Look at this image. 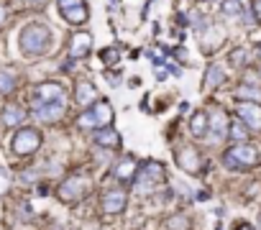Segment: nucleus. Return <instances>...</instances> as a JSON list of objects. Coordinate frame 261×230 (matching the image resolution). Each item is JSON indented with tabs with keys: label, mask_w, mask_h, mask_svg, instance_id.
<instances>
[{
	"label": "nucleus",
	"mask_w": 261,
	"mask_h": 230,
	"mask_svg": "<svg viewBox=\"0 0 261 230\" xmlns=\"http://www.w3.org/2000/svg\"><path fill=\"white\" fill-rule=\"evenodd\" d=\"M236 230H253V227H251L248 222H238V225H236Z\"/></svg>",
	"instance_id": "obj_31"
},
{
	"label": "nucleus",
	"mask_w": 261,
	"mask_h": 230,
	"mask_svg": "<svg viewBox=\"0 0 261 230\" xmlns=\"http://www.w3.org/2000/svg\"><path fill=\"white\" fill-rule=\"evenodd\" d=\"M36 102H67V92L59 82H41L34 92Z\"/></svg>",
	"instance_id": "obj_14"
},
{
	"label": "nucleus",
	"mask_w": 261,
	"mask_h": 230,
	"mask_svg": "<svg viewBox=\"0 0 261 230\" xmlns=\"http://www.w3.org/2000/svg\"><path fill=\"white\" fill-rule=\"evenodd\" d=\"M207 118H210V138L213 141H223L230 133V121H228V112L220 107L207 110Z\"/></svg>",
	"instance_id": "obj_10"
},
{
	"label": "nucleus",
	"mask_w": 261,
	"mask_h": 230,
	"mask_svg": "<svg viewBox=\"0 0 261 230\" xmlns=\"http://www.w3.org/2000/svg\"><path fill=\"white\" fill-rule=\"evenodd\" d=\"M34 118L41 121V123H57L64 118V110H67V102H36L34 100Z\"/></svg>",
	"instance_id": "obj_9"
},
{
	"label": "nucleus",
	"mask_w": 261,
	"mask_h": 230,
	"mask_svg": "<svg viewBox=\"0 0 261 230\" xmlns=\"http://www.w3.org/2000/svg\"><path fill=\"white\" fill-rule=\"evenodd\" d=\"M207 197H210V194H207V192H205V189H202V192H200V194H197V199H200V202H205V199H207Z\"/></svg>",
	"instance_id": "obj_33"
},
{
	"label": "nucleus",
	"mask_w": 261,
	"mask_h": 230,
	"mask_svg": "<svg viewBox=\"0 0 261 230\" xmlns=\"http://www.w3.org/2000/svg\"><path fill=\"white\" fill-rule=\"evenodd\" d=\"M223 82H225L223 67H220V64L207 67V72H205V77H202V87H205V90H215V87H220Z\"/></svg>",
	"instance_id": "obj_20"
},
{
	"label": "nucleus",
	"mask_w": 261,
	"mask_h": 230,
	"mask_svg": "<svg viewBox=\"0 0 261 230\" xmlns=\"http://www.w3.org/2000/svg\"><path fill=\"white\" fill-rule=\"evenodd\" d=\"M156 79H167V72L164 69H156Z\"/></svg>",
	"instance_id": "obj_32"
},
{
	"label": "nucleus",
	"mask_w": 261,
	"mask_h": 230,
	"mask_svg": "<svg viewBox=\"0 0 261 230\" xmlns=\"http://www.w3.org/2000/svg\"><path fill=\"white\" fill-rule=\"evenodd\" d=\"M100 59H102V64H105V67H113V62H115V59H120V49L110 46V49H105V51L100 54Z\"/></svg>",
	"instance_id": "obj_26"
},
{
	"label": "nucleus",
	"mask_w": 261,
	"mask_h": 230,
	"mask_svg": "<svg viewBox=\"0 0 261 230\" xmlns=\"http://www.w3.org/2000/svg\"><path fill=\"white\" fill-rule=\"evenodd\" d=\"M0 121H3V126H8V128L21 126L26 121V110L18 107V105H6L3 107V115H0Z\"/></svg>",
	"instance_id": "obj_18"
},
{
	"label": "nucleus",
	"mask_w": 261,
	"mask_h": 230,
	"mask_svg": "<svg viewBox=\"0 0 261 230\" xmlns=\"http://www.w3.org/2000/svg\"><path fill=\"white\" fill-rule=\"evenodd\" d=\"M258 56H261V44H258Z\"/></svg>",
	"instance_id": "obj_35"
},
{
	"label": "nucleus",
	"mask_w": 261,
	"mask_h": 230,
	"mask_svg": "<svg viewBox=\"0 0 261 230\" xmlns=\"http://www.w3.org/2000/svg\"><path fill=\"white\" fill-rule=\"evenodd\" d=\"M207 131H210V118H207V112H205V110L195 112L192 121H190V133H192L195 138H205Z\"/></svg>",
	"instance_id": "obj_19"
},
{
	"label": "nucleus",
	"mask_w": 261,
	"mask_h": 230,
	"mask_svg": "<svg viewBox=\"0 0 261 230\" xmlns=\"http://www.w3.org/2000/svg\"><path fill=\"white\" fill-rule=\"evenodd\" d=\"M167 69H172V74H174V77H179V74H182V69H179L174 62H167Z\"/></svg>",
	"instance_id": "obj_30"
},
{
	"label": "nucleus",
	"mask_w": 261,
	"mask_h": 230,
	"mask_svg": "<svg viewBox=\"0 0 261 230\" xmlns=\"http://www.w3.org/2000/svg\"><path fill=\"white\" fill-rule=\"evenodd\" d=\"M18 87V77L11 69H0V95H11Z\"/></svg>",
	"instance_id": "obj_22"
},
{
	"label": "nucleus",
	"mask_w": 261,
	"mask_h": 230,
	"mask_svg": "<svg viewBox=\"0 0 261 230\" xmlns=\"http://www.w3.org/2000/svg\"><path fill=\"white\" fill-rule=\"evenodd\" d=\"M51 41L54 36L46 23H29L18 36V46L26 56H44L51 49Z\"/></svg>",
	"instance_id": "obj_1"
},
{
	"label": "nucleus",
	"mask_w": 261,
	"mask_h": 230,
	"mask_svg": "<svg viewBox=\"0 0 261 230\" xmlns=\"http://www.w3.org/2000/svg\"><path fill=\"white\" fill-rule=\"evenodd\" d=\"M41 149V131L36 128H21L16 131L13 141H11V151L16 156H31Z\"/></svg>",
	"instance_id": "obj_5"
},
{
	"label": "nucleus",
	"mask_w": 261,
	"mask_h": 230,
	"mask_svg": "<svg viewBox=\"0 0 261 230\" xmlns=\"http://www.w3.org/2000/svg\"><path fill=\"white\" fill-rule=\"evenodd\" d=\"M248 62V51L246 49H233L230 51V64H246Z\"/></svg>",
	"instance_id": "obj_27"
},
{
	"label": "nucleus",
	"mask_w": 261,
	"mask_h": 230,
	"mask_svg": "<svg viewBox=\"0 0 261 230\" xmlns=\"http://www.w3.org/2000/svg\"><path fill=\"white\" fill-rule=\"evenodd\" d=\"M3 21H6V8L0 6V26H3Z\"/></svg>",
	"instance_id": "obj_34"
},
{
	"label": "nucleus",
	"mask_w": 261,
	"mask_h": 230,
	"mask_svg": "<svg viewBox=\"0 0 261 230\" xmlns=\"http://www.w3.org/2000/svg\"><path fill=\"white\" fill-rule=\"evenodd\" d=\"M136 171H139V161L130 156V154H123L120 161L113 166V179L120 182V184H128V182H134Z\"/></svg>",
	"instance_id": "obj_13"
},
{
	"label": "nucleus",
	"mask_w": 261,
	"mask_h": 230,
	"mask_svg": "<svg viewBox=\"0 0 261 230\" xmlns=\"http://www.w3.org/2000/svg\"><path fill=\"white\" fill-rule=\"evenodd\" d=\"M253 16H256V21H261V0H253Z\"/></svg>",
	"instance_id": "obj_29"
},
{
	"label": "nucleus",
	"mask_w": 261,
	"mask_h": 230,
	"mask_svg": "<svg viewBox=\"0 0 261 230\" xmlns=\"http://www.w3.org/2000/svg\"><path fill=\"white\" fill-rule=\"evenodd\" d=\"M57 6H59L62 18L67 23H72V26H82L90 18V11H87L85 0H57Z\"/></svg>",
	"instance_id": "obj_7"
},
{
	"label": "nucleus",
	"mask_w": 261,
	"mask_h": 230,
	"mask_svg": "<svg viewBox=\"0 0 261 230\" xmlns=\"http://www.w3.org/2000/svg\"><path fill=\"white\" fill-rule=\"evenodd\" d=\"M174 156H177V164H179L182 171H187V174H192V177L205 174V171H202L205 164H202V156H200L197 149H192V146H179Z\"/></svg>",
	"instance_id": "obj_8"
},
{
	"label": "nucleus",
	"mask_w": 261,
	"mask_h": 230,
	"mask_svg": "<svg viewBox=\"0 0 261 230\" xmlns=\"http://www.w3.org/2000/svg\"><path fill=\"white\" fill-rule=\"evenodd\" d=\"M110 123H113V107H110L108 100H97L92 107H87V110L80 115V121H77L80 128H92V131L108 128Z\"/></svg>",
	"instance_id": "obj_4"
},
{
	"label": "nucleus",
	"mask_w": 261,
	"mask_h": 230,
	"mask_svg": "<svg viewBox=\"0 0 261 230\" xmlns=\"http://www.w3.org/2000/svg\"><path fill=\"white\" fill-rule=\"evenodd\" d=\"M74 100L80 102V107H92L95 102H97V90H95V84L92 82H87V79H82V82H77V92H74Z\"/></svg>",
	"instance_id": "obj_16"
},
{
	"label": "nucleus",
	"mask_w": 261,
	"mask_h": 230,
	"mask_svg": "<svg viewBox=\"0 0 261 230\" xmlns=\"http://www.w3.org/2000/svg\"><path fill=\"white\" fill-rule=\"evenodd\" d=\"M167 179V171H164V164L162 161H154V159H146L139 164V171L134 177V192L136 194H151L162 182Z\"/></svg>",
	"instance_id": "obj_2"
},
{
	"label": "nucleus",
	"mask_w": 261,
	"mask_h": 230,
	"mask_svg": "<svg viewBox=\"0 0 261 230\" xmlns=\"http://www.w3.org/2000/svg\"><path fill=\"white\" fill-rule=\"evenodd\" d=\"M220 11H223V16L236 18V16H241V13H243V3H241V0H223Z\"/></svg>",
	"instance_id": "obj_23"
},
{
	"label": "nucleus",
	"mask_w": 261,
	"mask_h": 230,
	"mask_svg": "<svg viewBox=\"0 0 261 230\" xmlns=\"http://www.w3.org/2000/svg\"><path fill=\"white\" fill-rule=\"evenodd\" d=\"M100 205H102V212H108V215H120V212L125 210V205H128V192H125L123 187L108 189V192L102 194Z\"/></svg>",
	"instance_id": "obj_11"
},
{
	"label": "nucleus",
	"mask_w": 261,
	"mask_h": 230,
	"mask_svg": "<svg viewBox=\"0 0 261 230\" xmlns=\"http://www.w3.org/2000/svg\"><path fill=\"white\" fill-rule=\"evenodd\" d=\"M228 138L233 141V143H246L248 141V126L238 118V121H233L230 123V133H228Z\"/></svg>",
	"instance_id": "obj_21"
},
{
	"label": "nucleus",
	"mask_w": 261,
	"mask_h": 230,
	"mask_svg": "<svg viewBox=\"0 0 261 230\" xmlns=\"http://www.w3.org/2000/svg\"><path fill=\"white\" fill-rule=\"evenodd\" d=\"M238 118L248 126V131L261 133V105H258V102L243 100V102L238 105Z\"/></svg>",
	"instance_id": "obj_12"
},
{
	"label": "nucleus",
	"mask_w": 261,
	"mask_h": 230,
	"mask_svg": "<svg viewBox=\"0 0 261 230\" xmlns=\"http://www.w3.org/2000/svg\"><path fill=\"white\" fill-rule=\"evenodd\" d=\"M90 49H92V34H87V31H77L74 36H72V41H69V59H85L87 54H90Z\"/></svg>",
	"instance_id": "obj_15"
},
{
	"label": "nucleus",
	"mask_w": 261,
	"mask_h": 230,
	"mask_svg": "<svg viewBox=\"0 0 261 230\" xmlns=\"http://www.w3.org/2000/svg\"><path fill=\"white\" fill-rule=\"evenodd\" d=\"M238 97H243V100H251V102H258V100H261V90H258L256 84H241V90H238Z\"/></svg>",
	"instance_id": "obj_24"
},
{
	"label": "nucleus",
	"mask_w": 261,
	"mask_h": 230,
	"mask_svg": "<svg viewBox=\"0 0 261 230\" xmlns=\"http://www.w3.org/2000/svg\"><path fill=\"white\" fill-rule=\"evenodd\" d=\"M8 189H11V174H8L3 166H0V197H3Z\"/></svg>",
	"instance_id": "obj_28"
},
{
	"label": "nucleus",
	"mask_w": 261,
	"mask_h": 230,
	"mask_svg": "<svg viewBox=\"0 0 261 230\" xmlns=\"http://www.w3.org/2000/svg\"><path fill=\"white\" fill-rule=\"evenodd\" d=\"M87 179L82 177V174H72V177H67L62 184H59V189H57V194H59V199L62 202H67V205H74V202H80L85 194H87Z\"/></svg>",
	"instance_id": "obj_6"
},
{
	"label": "nucleus",
	"mask_w": 261,
	"mask_h": 230,
	"mask_svg": "<svg viewBox=\"0 0 261 230\" xmlns=\"http://www.w3.org/2000/svg\"><path fill=\"white\" fill-rule=\"evenodd\" d=\"M223 164H225L228 169H236V171L253 169V166L258 164V149L251 146V143H236L233 149L225 151Z\"/></svg>",
	"instance_id": "obj_3"
},
{
	"label": "nucleus",
	"mask_w": 261,
	"mask_h": 230,
	"mask_svg": "<svg viewBox=\"0 0 261 230\" xmlns=\"http://www.w3.org/2000/svg\"><path fill=\"white\" fill-rule=\"evenodd\" d=\"M167 230H190V220L182 212H177L167 220Z\"/></svg>",
	"instance_id": "obj_25"
},
{
	"label": "nucleus",
	"mask_w": 261,
	"mask_h": 230,
	"mask_svg": "<svg viewBox=\"0 0 261 230\" xmlns=\"http://www.w3.org/2000/svg\"><path fill=\"white\" fill-rule=\"evenodd\" d=\"M95 143L97 146H102V149H120V136H118V131L115 128H100V131H95Z\"/></svg>",
	"instance_id": "obj_17"
}]
</instances>
